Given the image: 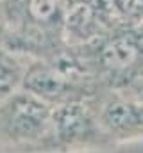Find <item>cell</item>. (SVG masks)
I'll return each instance as SVG.
<instances>
[{
	"instance_id": "1",
	"label": "cell",
	"mask_w": 143,
	"mask_h": 153,
	"mask_svg": "<svg viewBox=\"0 0 143 153\" xmlns=\"http://www.w3.org/2000/svg\"><path fill=\"white\" fill-rule=\"evenodd\" d=\"M70 52L104 93H123L143 78V23L122 22Z\"/></svg>"
},
{
	"instance_id": "2",
	"label": "cell",
	"mask_w": 143,
	"mask_h": 153,
	"mask_svg": "<svg viewBox=\"0 0 143 153\" xmlns=\"http://www.w3.org/2000/svg\"><path fill=\"white\" fill-rule=\"evenodd\" d=\"M4 16L23 53L52 59L66 52L61 0H4Z\"/></svg>"
},
{
	"instance_id": "3",
	"label": "cell",
	"mask_w": 143,
	"mask_h": 153,
	"mask_svg": "<svg viewBox=\"0 0 143 153\" xmlns=\"http://www.w3.org/2000/svg\"><path fill=\"white\" fill-rule=\"evenodd\" d=\"M99 96L56 105L48 150L52 152H99L113 148L99 119Z\"/></svg>"
},
{
	"instance_id": "4",
	"label": "cell",
	"mask_w": 143,
	"mask_h": 153,
	"mask_svg": "<svg viewBox=\"0 0 143 153\" xmlns=\"http://www.w3.org/2000/svg\"><path fill=\"white\" fill-rule=\"evenodd\" d=\"M54 107L29 93H13L0 103V139L48 150Z\"/></svg>"
},
{
	"instance_id": "5",
	"label": "cell",
	"mask_w": 143,
	"mask_h": 153,
	"mask_svg": "<svg viewBox=\"0 0 143 153\" xmlns=\"http://www.w3.org/2000/svg\"><path fill=\"white\" fill-rule=\"evenodd\" d=\"M61 5L66 50L84 46L122 23L111 0H61Z\"/></svg>"
},
{
	"instance_id": "6",
	"label": "cell",
	"mask_w": 143,
	"mask_h": 153,
	"mask_svg": "<svg viewBox=\"0 0 143 153\" xmlns=\"http://www.w3.org/2000/svg\"><path fill=\"white\" fill-rule=\"evenodd\" d=\"M100 125L113 146L143 139V100L123 93H102L97 102Z\"/></svg>"
},
{
	"instance_id": "7",
	"label": "cell",
	"mask_w": 143,
	"mask_h": 153,
	"mask_svg": "<svg viewBox=\"0 0 143 153\" xmlns=\"http://www.w3.org/2000/svg\"><path fill=\"white\" fill-rule=\"evenodd\" d=\"M16 53L20 52L0 50V103L9 98L20 84H23V76L29 68L23 66Z\"/></svg>"
},
{
	"instance_id": "8",
	"label": "cell",
	"mask_w": 143,
	"mask_h": 153,
	"mask_svg": "<svg viewBox=\"0 0 143 153\" xmlns=\"http://www.w3.org/2000/svg\"><path fill=\"white\" fill-rule=\"evenodd\" d=\"M123 94H131V96H136V98L143 100V78L140 80V82H138V84H134L131 89L123 91Z\"/></svg>"
}]
</instances>
